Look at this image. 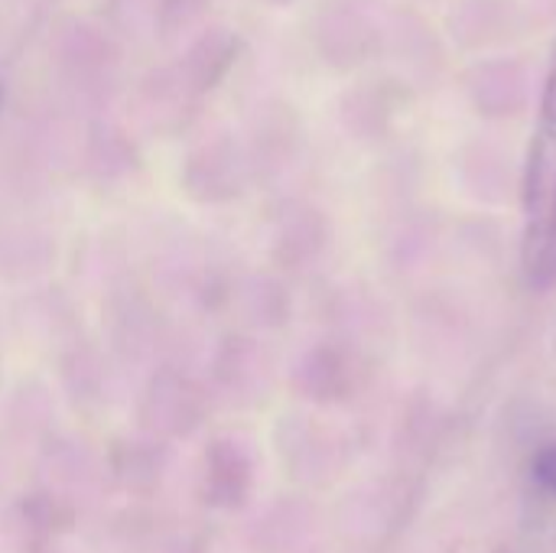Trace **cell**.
I'll return each mask as SVG.
<instances>
[{
	"mask_svg": "<svg viewBox=\"0 0 556 553\" xmlns=\"http://www.w3.org/2000/svg\"><path fill=\"white\" fill-rule=\"evenodd\" d=\"M531 476L547 495H556V443L538 447V453L531 456Z\"/></svg>",
	"mask_w": 556,
	"mask_h": 553,
	"instance_id": "cell-1",
	"label": "cell"
},
{
	"mask_svg": "<svg viewBox=\"0 0 556 553\" xmlns=\"http://www.w3.org/2000/svg\"><path fill=\"white\" fill-rule=\"evenodd\" d=\"M0 101H3V88H0Z\"/></svg>",
	"mask_w": 556,
	"mask_h": 553,
	"instance_id": "cell-2",
	"label": "cell"
}]
</instances>
